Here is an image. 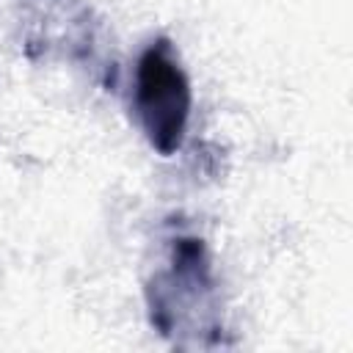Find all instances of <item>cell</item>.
Returning a JSON list of instances; mask_svg holds the SVG:
<instances>
[{
	"label": "cell",
	"instance_id": "cell-1",
	"mask_svg": "<svg viewBox=\"0 0 353 353\" xmlns=\"http://www.w3.org/2000/svg\"><path fill=\"white\" fill-rule=\"evenodd\" d=\"M135 99L143 130L154 149H160L163 154L176 152L188 124L190 85L163 44L149 47L138 63Z\"/></svg>",
	"mask_w": 353,
	"mask_h": 353
}]
</instances>
